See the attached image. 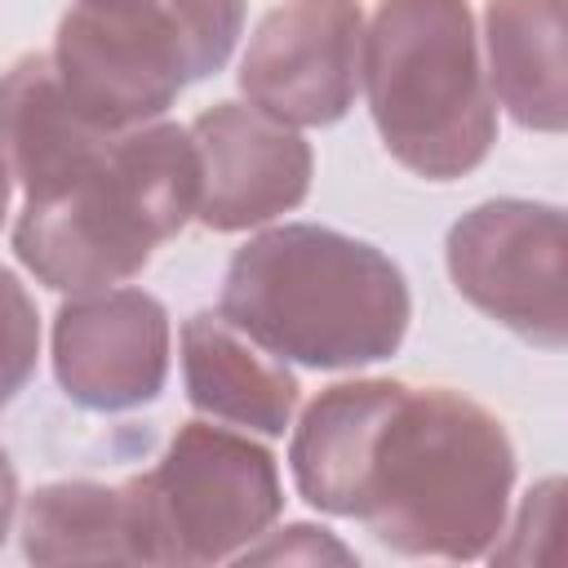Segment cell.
I'll use <instances>...</instances> for the list:
<instances>
[{"label":"cell","instance_id":"ffe728a7","mask_svg":"<svg viewBox=\"0 0 568 568\" xmlns=\"http://www.w3.org/2000/svg\"><path fill=\"white\" fill-rule=\"evenodd\" d=\"M9 195H13V173H9V160H4V151H0V226H4V217H9Z\"/></svg>","mask_w":568,"mask_h":568},{"label":"cell","instance_id":"3957f363","mask_svg":"<svg viewBox=\"0 0 568 568\" xmlns=\"http://www.w3.org/2000/svg\"><path fill=\"white\" fill-rule=\"evenodd\" d=\"M200 209V151L191 129L151 120L13 222L18 262L53 293H93L133 280Z\"/></svg>","mask_w":568,"mask_h":568},{"label":"cell","instance_id":"4fadbf2b","mask_svg":"<svg viewBox=\"0 0 568 568\" xmlns=\"http://www.w3.org/2000/svg\"><path fill=\"white\" fill-rule=\"evenodd\" d=\"M564 31V0H488L484 9L488 89L524 129L564 133L568 124Z\"/></svg>","mask_w":568,"mask_h":568},{"label":"cell","instance_id":"7c38bea8","mask_svg":"<svg viewBox=\"0 0 568 568\" xmlns=\"http://www.w3.org/2000/svg\"><path fill=\"white\" fill-rule=\"evenodd\" d=\"M182 382L186 399L204 417L257 435H284L297 408V377L284 359L266 355L213 311L182 324Z\"/></svg>","mask_w":568,"mask_h":568},{"label":"cell","instance_id":"52a82bcc","mask_svg":"<svg viewBox=\"0 0 568 568\" xmlns=\"http://www.w3.org/2000/svg\"><path fill=\"white\" fill-rule=\"evenodd\" d=\"M49 58L71 111L106 133L160 120L191 84L186 44L160 0L138 9L75 4L58 22Z\"/></svg>","mask_w":568,"mask_h":568},{"label":"cell","instance_id":"30bf717a","mask_svg":"<svg viewBox=\"0 0 568 568\" xmlns=\"http://www.w3.org/2000/svg\"><path fill=\"white\" fill-rule=\"evenodd\" d=\"M200 151V209L209 231H248L288 209L311 191L315 155L306 138L257 106L217 102L191 120Z\"/></svg>","mask_w":568,"mask_h":568},{"label":"cell","instance_id":"ac0fdd59","mask_svg":"<svg viewBox=\"0 0 568 568\" xmlns=\"http://www.w3.org/2000/svg\"><path fill=\"white\" fill-rule=\"evenodd\" d=\"M555 510H559V479H541V484L524 497V506H519L515 541H510V546H493L488 555H493V559H524L528 537H532V532L546 537V532L555 528Z\"/></svg>","mask_w":568,"mask_h":568},{"label":"cell","instance_id":"ba28073f","mask_svg":"<svg viewBox=\"0 0 568 568\" xmlns=\"http://www.w3.org/2000/svg\"><path fill=\"white\" fill-rule=\"evenodd\" d=\"M359 0H284L240 58V93L288 129L337 124L359 93Z\"/></svg>","mask_w":568,"mask_h":568},{"label":"cell","instance_id":"44dd1931","mask_svg":"<svg viewBox=\"0 0 568 568\" xmlns=\"http://www.w3.org/2000/svg\"><path fill=\"white\" fill-rule=\"evenodd\" d=\"M75 4H98V9H138V4H151V0H75Z\"/></svg>","mask_w":568,"mask_h":568},{"label":"cell","instance_id":"2e32d148","mask_svg":"<svg viewBox=\"0 0 568 568\" xmlns=\"http://www.w3.org/2000/svg\"><path fill=\"white\" fill-rule=\"evenodd\" d=\"M40 359V315L31 293L13 271L0 266V408L18 399V390L36 377Z\"/></svg>","mask_w":568,"mask_h":568},{"label":"cell","instance_id":"d6986e66","mask_svg":"<svg viewBox=\"0 0 568 568\" xmlns=\"http://www.w3.org/2000/svg\"><path fill=\"white\" fill-rule=\"evenodd\" d=\"M13 510H18V475H13V462H9V453L0 448V546H4V537H9Z\"/></svg>","mask_w":568,"mask_h":568},{"label":"cell","instance_id":"7a4b0ae2","mask_svg":"<svg viewBox=\"0 0 568 568\" xmlns=\"http://www.w3.org/2000/svg\"><path fill=\"white\" fill-rule=\"evenodd\" d=\"M217 315L284 364L364 368L399 351L413 297L404 271L368 240L284 222L235 248Z\"/></svg>","mask_w":568,"mask_h":568},{"label":"cell","instance_id":"e0dca14e","mask_svg":"<svg viewBox=\"0 0 568 568\" xmlns=\"http://www.w3.org/2000/svg\"><path fill=\"white\" fill-rule=\"evenodd\" d=\"M244 564H351L355 555L328 532V528H315V524H288L280 532H262L248 550H240Z\"/></svg>","mask_w":568,"mask_h":568},{"label":"cell","instance_id":"9c48e42d","mask_svg":"<svg viewBox=\"0 0 568 568\" xmlns=\"http://www.w3.org/2000/svg\"><path fill=\"white\" fill-rule=\"evenodd\" d=\"M53 377L93 413L151 404L169 377V311L142 288L75 293L53 315Z\"/></svg>","mask_w":568,"mask_h":568},{"label":"cell","instance_id":"5b68a950","mask_svg":"<svg viewBox=\"0 0 568 568\" xmlns=\"http://www.w3.org/2000/svg\"><path fill=\"white\" fill-rule=\"evenodd\" d=\"M129 484L146 528V564L240 559L284 510L275 457L248 435L209 422H186L155 470Z\"/></svg>","mask_w":568,"mask_h":568},{"label":"cell","instance_id":"9a60e30c","mask_svg":"<svg viewBox=\"0 0 568 568\" xmlns=\"http://www.w3.org/2000/svg\"><path fill=\"white\" fill-rule=\"evenodd\" d=\"M160 9L186 44L191 80H209L213 71L226 67L244 31V0H160Z\"/></svg>","mask_w":568,"mask_h":568},{"label":"cell","instance_id":"277c9868","mask_svg":"<svg viewBox=\"0 0 568 568\" xmlns=\"http://www.w3.org/2000/svg\"><path fill=\"white\" fill-rule=\"evenodd\" d=\"M359 84L382 146L408 173L453 182L488 160L497 102L466 0H382L359 44Z\"/></svg>","mask_w":568,"mask_h":568},{"label":"cell","instance_id":"8992f818","mask_svg":"<svg viewBox=\"0 0 568 568\" xmlns=\"http://www.w3.org/2000/svg\"><path fill=\"white\" fill-rule=\"evenodd\" d=\"M453 288L515 337L559 351L564 306V213L541 200H488L462 213L444 240Z\"/></svg>","mask_w":568,"mask_h":568},{"label":"cell","instance_id":"5bb4252c","mask_svg":"<svg viewBox=\"0 0 568 568\" xmlns=\"http://www.w3.org/2000/svg\"><path fill=\"white\" fill-rule=\"evenodd\" d=\"M22 555L31 564H146V528L133 484L62 479L22 506Z\"/></svg>","mask_w":568,"mask_h":568},{"label":"cell","instance_id":"6da1fadb","mask_svg":"<svg viewBox=\"0 0 568 568\" xmlns=\"http://www.w3.org/2000/svg\"><path fill=\"white\" fill-rule=\"evenodd\" d=\"M515 448L506 426L448 386L390 382L342 519L417 559H479L506 532Z\"/></svg>","mask_w":568,"mask_h":568},{"label":"cell","instance_id":"8fae6325","mask_svg":"<svg viewBox=\"0 0 568 568\" xmlns=\"http://www.w3.org/2000/svg\"><path fill=\"white\" fill-rule=\"evenodd\" d=\"M111 138L115 133L71 111L49 53H27L0 75V151L27 200L71 182L106 151Z\"/></svg>","mask_w":568,"mask_h":568}]
</instances>
